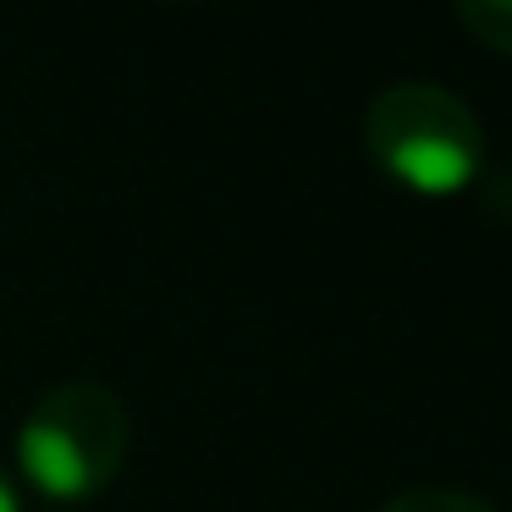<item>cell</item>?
<instances>
[{
  "instance_id": "obj_1",
  "label": "cell",
  "mask_w": 512,
  "mask_h": 512,
  "mask_svg": "<svg viewBox=\"0 0 512 512\" xmlns=\"http://www.w3.org/2000/svg\"><path fill=\"white\" fill-rule=\"evenodd\" d=\"M364 149L397 188L452 199L485 177V127L441 83H386L364 111Z\"/></svg>"
},
{
  "instance_id": "obj_2",
  "label": "cell",
  "mask_w": 512,
  "mask_h": 512,
  "mask_svg": "<svg viewBox=\"0 0 512 512\" xmlns=\"http://www.w3.org/2000/svg\"><path fill=\"white\" fill-rule=\"evenodd\" d=\"M133 419L100 380L50 386L17 430V474L50 501H89L122 474Z\"/></svg>"
},
{
  "instance_id": "obj_3",
  "label": "cell",
  "mask_w": 512,
  "mask_h": 512,
  "mask_svg": "<svg viewBox=\"0 0 512 512\" xmlns=\"http://www.w3.org/2000/svg\"><path fill=\"white\" fill-rule=\"evenodd\" d=\"M457 23L474 34V45L496 50V56H512V0H463Z\"/></svg>"
},
{
  "instance_id": "obj_4",
  "label": "cell",
  "mask_w": 512,
  "mask_h": 512,
  "mask_svg": "<svg viewBox=\"0 0 512 512\" xmlns=\"http://www.w3.org/2000/svg\"><path fill=\"white\" fill-rule=\"evenodd\" d=\"M380 512H496L485 496L474 490H457V485H413L402 496H391Z\"/></svg>"
},
{
  "instance_id": "obj_5",
  "label": "cell",
  "mask_w": 512,
  "mask_h": 512,
  "mask_svg": "<svg viewBox=\"0 0 512 512\" xmlns=\"http://www.w3.org/2000/svg\"><path fill=\"white\" fill-rule=\"evenodd\" d=\"M0 512H23V501H17V485H12V468L0 463Z\"/></svg>"
}]
</instances>
